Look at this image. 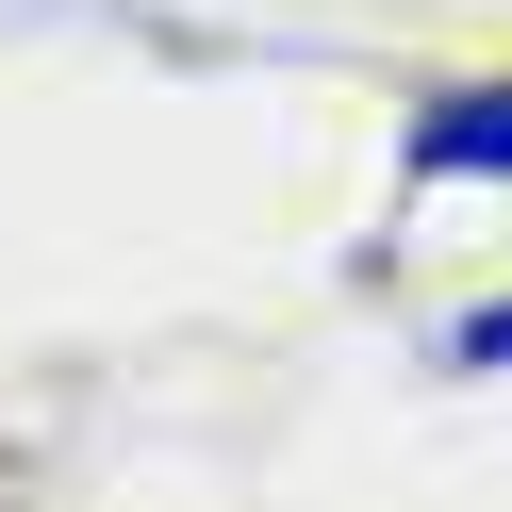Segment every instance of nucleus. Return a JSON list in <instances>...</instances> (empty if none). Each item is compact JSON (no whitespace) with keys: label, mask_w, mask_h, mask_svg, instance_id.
I'll return each mask as SVG.
<instances>
[{"label":"nucleus","mask_w":512,"mask_h":512,"mask_svg":"<svg viewBox=\"0 0 512 512\" xmlns=\"http://www.w3.org/2000/svg\"><path fill=\"white\" fill-rule=\"evenodd\" d=\"M463 364H512V298H496V314H463Z\"/></svg>","instance_id":"obj_2"},{"label":"nucleus","mask_w":512,"mask_h":512,"mask_svg":"<svg viewBox=\"0 0 512 512\" xmlns=\"http://www.w3.org/2000/svg\"><path fill=\"white\" fill-rule=\"evenodd\" d=\"M413 166H430V182H496V166H512V83H479V100H430Z\"/></svg>","instance_id":"obj_1"}]
</instances>
